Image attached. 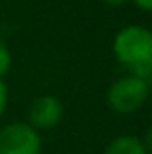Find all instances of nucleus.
<instances>
[{"label":"nucleus","instance_id":"obj_1","mask_svg":"<svg viewBox=\"0 0 152 154\" xmlns=\"http://www.w3.org/2000/svg\"><path fill=\"white\" fill-rule=\"evenodd\" d=\"M113 55L129 74L152 80V29L127 26L113 37Z\"/></svg>","mask_w":152,"mask_h":154},{"label":"nucleus","instance_id":"obj_2","mask_svg":"<svg viewBox=\"0 0 152 154\" xmlns=\"http://www.w3.org/2000/svg\"><path fill=\"white\" fill-rule=\"evenodd\" d=\"M148 92H150L148 80L127 74L123 78L115 80L109 86L105 100L111 111L129 115V113H135L137 109L144 105V102L148 100Z\"/></svg>","mask_w":152,"mask_h":154},{"label":"nucleus","instance_id":"obj_3","mask_svg":"<svg viewBox=\"0 0 152 154\" xmlns=\"http://www.w3.org/2000/svg\"><path fill=\"white\" fill-rule=\"evenodd\" d=\"M0 154H41V135L23 121L4 125L0 129Z\"/></svg>","mask_w":152,"mask_h":154},{"label":"nucleus","instance_id":"obj_4","mask_svg":"<svg viewBox=\"0 0 152 154\" xmlns=\"http://www.w3.org/2000/svg\"><path fill=\"white\" fill-rule=\"evenodd\" d=\"M62 103L59 98L49 94L37 96L33 102L29 103L27 109V123L35 129V131H49V129L57 127L62 119Z\"/></svg>","mask_w":152,"mask_h":154},{"label":"nucleus","instance_id":"obj_5","mask_svg":"<svg viewBox=\"0 0 152 154\" xmlns=\"http://www.w3.org/2000/svg\"><path fill=\"white\" fill-rule=\"evenodd\" d=\"M103 154H148L144 143L138 137L133 135H123L113 139L109 144L105 146Z\"/></svg>","mask_w":152,"mask_h":154},{"label":"nucleus","instance_id":"obj_6","mask_svg":"<svg viewBox=\"0 0 152 154\" xmlns=\"http://www.w3.org/2000/svg\"><path fill=\"white\" fill-rule=\"evenodd\" d=\"M10 66H12V53H10L6 43L0 39V78H2L4 74H8Z\"/></svg>","mask_w":152,"mask_h":154},{"label":"nucleus","instance_id":"obj_7","mask_svg":"<svg viewBox=\"0 0 152 154\" xmlns=\"http://www.w3.org/2000/svg\"><path fill=\"white\" fill-rule=\"evenodd\" d=\"M6 105H8V86H6V82L0 78V117L6 111Z\"/></svg>","mask_w":152,"mask_h":154},{"label":"nucleus","instance_id":"obj_8","mask_svg":"<svg viewBox=\"0 0 152 154\" xmlns=\"http://www.w3.org/2000/svg\"><path fill=\"white\" fill-rule=\"evenodd\" d=\"M142 143H144L146 150H152V125H150L148 129H146V133H144V139H142Z\"/></svg>","mask_w":152,"mask_h":154},{"label":"nucleus","instance_id":"obj_9","mask_svg":"<svg viewBox=\"0 0 152 154\" xmlns=\"http://www.w3.org/2000/svg\"><path fill=\"white\" fill-rule=\"evenodd\" d=\"M135 4H137L141 10H144V12H152V0H133Z\"/></svg>","mask_w":152,"mask_h":154},{"label":"nucleus","instance_id":"obj_10","mask_svg":"<svg viewBox=\"0 0 152 154\" xmlns=\"http://www.w3.org/2000/svg\"><path fill=\"white\" fill-rule=\"evenodd\" d=\"M127 2H129V0H105L107 6H113V8H117V6H125Z\"/></svg>","mask_w":152,"mask_h":154}]
</instances>
